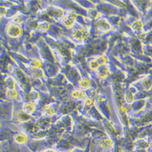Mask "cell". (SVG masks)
Wrapping results in <instances>:
<instances>
[{"label": "cell", "mask_w": 152, "mask_h": 152, "mask_svg": "<svg viewBox=\"0 0 152 152\" xmlns=\"http://www.w3.org/2000/svg\"><path fill=\"white\" fill-rule=\"evenodd\" d=\"M23 110L27 113H31L34 111V107L31 103H26L23 107Z\"/></svg>", "instance_id": "277c9868"}, {"label": "cell", "mask_w": 152, "mask_h": 152, "mask_svg": "<svg viewBox=\"0 0 152 152\" xmlns=\"http://www.w3.org/2000/svg\"><path fill=\"white\" fill-rule=\"evenodd\" d=\"M45 113L47 116H51L54 113V110L51 108H47L45 110Z\"/></svg>", "instance_id": "ba28073f"}, {"label": "cell", "mask_w": 152, "mask_h": 152, "mask_svg": "<svg viewBox=\"0 0 152 152\" xmlns=\"http://www.w3.org/2000/svg\"><path fill=\"white\" fill-rule=\"evenodd\" d=\"M31 64H32V65L33 66H34V67H37V68H39L41 66L40 62L39 60H35L33 61L31 63Z\"/></svg>", "instance_id": "9c48e42d"}, {"label": "cell", "mask_w": 152, "mask_h": 152, "mask_svg": "<svg viewBox=\"0 0 152 152\" xmlns=\"http://www.w3.org/2000/svg\"><path fill=\"white\" fill-rule=\"evenodd\" d=\"M87 33L83 30H79L74 33L75 37L77 38V39H84V38L87 37Z\"/></svg>", "instance_id": "3957f363"}, {"label": "cell", "mask_w": 152, "mask_h": 152, "mask_svg": "<svg viewBox=\"0 0 152 152\" xmlns=\"http://www.w3.org/2000/svg\"><path fill=\"white\" fill-rule=\"evenodd\" d=\"M43 152H57L54 150H46V151H44Z\"/></svg>", "instance_id": "7c38bea8"}, {"label": "cell", "mask_w": 152, "mask_h": 152, "mask_svg": "<svg viewBox=\"0 0 152 152\" xmlns=\"http://www.w3.org/2000/svg\"><path fill=\"white\" fill-rule=\"evenodd\" d=\"M79 84L82 87L87 88L88 87V84H89V82H88V80L86 79H82V80H81V81H80Z\"/></svg>", "instance_id": "52a82bcc"}, {"label": "cell", "mask_w": 152, "mask_h": 152, "mask_svg": "<svg viewBox=\"0 0 152 152\" xmlns=\"http://www.w3.org/2000/svg\"><path fill=\"white\" fill-rule=\"evenodd\" d=\"M19 34H20V29H19L18 27L13 26L12 27H11V29L10 31V34L11 35L14 37L18 35Z\"/></svg>", "instance_id": "5b68a950"}, {"label": "cell", "mask_w": 152, "mask_h": 152, "mask_svg": "<svg viewBox=\"0 0 152 152\" xmlns=\"http://www.w3.org/2000/svg\"><path fill=\"white\" fill-rule=\"evenodd\" d=\"M14 141L18 144H23L26 142L27 137L23 134H17L14 136Z\"/></svg>", "instance_id": "7a4b0ae2"}, {"label": "cell", "mask_w": 152, "mask_h": 152, "mask_svg": "<svg viewBox=\"0 0 152 152\" xmlns=\"http://www.w3.org/2000/svg\"><path fill=\"white\" fill-rule=\"evenodd\" d=\"M73 96L74 97L77 99H81L83 97V94L80 91H75L73 93Z\"/></svg>", "instance_id": "8992f818"}, {"label": "cell", "mask_w": 152, "mask_h": 152, "mask_svg": "<svg viewBox=\"0 0 152 152\" xmlns=\"http://www.w3.org/2000/svg\"><path fill=\"white\" fill-rule=\"evenodd\" d=\"M85 102H86V103L87 104V105H89L90 103H91V101L89 99H87Z\"/></svg>", "instance_id": "8fae6325"}, {"label": "cell", "mask_w": 152, "mask_h": 152, "mask_svg": "<svg viewBox=\"0 0 152 152\" xmlns=\"http://www.w3.org/2000/svg\"><path fill=\"white\" fill-rule=\"evenodd\" d=\"M99 145L102 149H108L112 145V141L108 138H103L99 142Z\"/></svg>", "instance_id": "6da1fadb"}, {"label": "cell", "mask_w": 152, "mask_h": 152, "mask_svg": "<svg viewBox=\"0 0 152 152\" xmlns=\"http://www.w3.org/2000/svg\"><path fill=\"white\" fill-rule=\"evenodd\" d=\"M17 95V93L15 91H12L11 92H9V97H11V98H13Z\"/></svg>", "instance_id": "30bf717a"}]
</instances>
